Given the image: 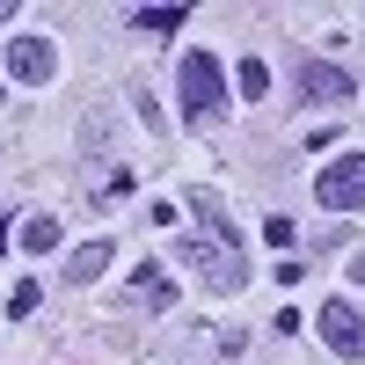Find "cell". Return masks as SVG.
<instances>
[{
  "mask_svg": "<svg viewBox=\"0 0 365 365\" xmlns=\"http://www.w3.org/2000/svg\"><path fill=\"white\" fill-rule=\"evenodd\" d=\"M351 278H358V285H365V256H358V263H351Z\"/></svg>",
  "mask_w": 365,
  "mask_h": 365,
  "instance_id": "cell-14",
  "label": "cell"
},
{
  "mask_svg": "<svg viewBox=\"0 0 365 365\" xmlns=\"http://www.w3.org/2000/svg\"><path fill=\"white\" fill-rule=\"evenodd\" d=\"M314 197L329 212H365V154H344V161H329L314 175Z\"/></svg>",
  "mask_w": 365,
  "mask_h": 365,
  "instance_id": "cell-3",
  "label": "cell"
},
{
  "mask_svg": "<svg viewBox=\"0 0 365 365\" xmlns=\"http://www.w3.org/2000/svg\"><path fill=\"white\" fill-rule=\"evenodd\" d=\"M182 117L190 125H205V117H220V103H227V73H220V58L212 51H182Z\"/></svg>",
  "mask_w": 365,
  "mask_h": 365,
  "instance_id": "cell-1",
  "label": "cell"
},
{
  "mask_svg": "<svg viewBox=\"0 0 365 365\" xmlns=\"http://www.w3.org/2000/svg\"><path fill=\"white\" fill-rule=\"evenodd\" d=\"M263 241H270V249H292V220H285V212H270V220H263Z\"/></svg>",
  "mask_w": 365,
  "mask_h": 365,
  "instance_id": "cell-13",
  "label": "cell"
},
{
  "mask_svg": "<svg viewBox=\"0 0 365 365\" xmlns=\"http://www.w3.org/2000/svg\"><path fill=\"white\" fill-rule=\"evenodd\" d=\"M314 329H322V344L336 351V358H365V307H351V299H329V307L314 314Z\"/></svg>",
  "mask_w": 365,
  "mask_h": 365,
  "instance_id": "cell-4",
  "label": "cell"
},
{
  "mask_svg": "<svg viewBox=\"0 0 365 365\" xmlns=\"http://www.w3.org/2000/svg\"><path fill=\"white\" fill-rule=\"evenodd\" d=\"M125 299H132V307L168 314V307H175V285H168V270H161V263H139V270H132V285H125Z\"/></svg>",
  "mask_w": 365,
  "mask_h": 365,
  "instance_id": "cell-7",
  "label": "cell"
},
{
  "mask_svg": "<svg viewBox=\"0 0 365 365\" xmlns=\"http://www.w3.org/2000/svg\"><path fill=\"white\" fill-rule=\"evenodd\" d=\"M132 29H182V8H139Z\"/></svg>",
  "mask_w": 365,
  "mask_h": 365,
  "instance_id": "cell-11",
  "label": "cell"
},
{
  "mask_svg": "<svg viewBox=\"0 0 365 365\" xmlns=\"http://www.w3.org/2000/svg\"><path fill=\"white\" fill-rule=\"evenodd\" d=\"M8 15H15V0H0V22H8Z\"/></svg>",
  "mask_w": 365,
  "mask_h": 365,
  "instance_id": "cell-15",
  "label": "cell"
},
{
  "mask_svg": "<svg viewBox=\"0 0 365 365\" xmlns=\"http://www.w3.org/2000/svg\"><path fill=\"white\" fill-rule=\"evenodd\" d=\"M263 88H270V66L263 58H241V96H263Z\"/></svg>",
  "mask_w": 365,
  "mask_h": 365,
  "instance_id": "cell-12",
  "label": "cell"
},
{
  "mask_svg": "<svg viewBox=\"0 0 365 365\" xmlns=\"http://www.w3.org/2000/svg\"><path fill=\"white\" fill-rule=\"evenodd\" d=\"M51 73H58V44H51V37H15V44H8V81L44 88Z\"/></svg>",
  "mask_w": 365,
  "mask_h": 365,
  "instance_id": "cell-5",
  "label": "cell"
},
{
  "mask_svg": "<svg viewBox=\"0 0 365 365\" xmlns=\"http://www.w3.org/2000/svg\"><path fill=\"white\" fill-rule=\"evenodd\" d=\"M103 263H110V241H88V249H73V256H66V285H96Z\"/></svg>",
  "mask_w": 365,
  "mask_h": 365,
  "instance_id": "cell-9",
  "label": "cell"
},
{
  "mask_svg": "<svg viewBox=\"0 0 365 365\" xmlns=\"http://www.w3.org/2000/svg\"><path fill=\"white\" fill-rule=\"evenodd\" d=\"M22 249H29V256H51V249H58V220H51V212L22 220Z\"/></svg>",
  "mask_w": 365,
  "mask_h": 365,
  "instance_id": "cell-10",
  "label": "cell"
},
{
  "mask_svg": "<svg viewBox=\"0 0 365 365\" xmlns=\"http://www.w3.org/2000/svg\"><path fill=\"white\" fill-rule=\"evenodd\" d=\"M351 96V73L344 66H322V58H307V66H299V103H344Z\"/></svg>",
  "mask_w": 365,
  "mask_h": 365,
  "instance_id": "cell-6",
  "label": "cell"
},
{
  "mask_svg": "<svg viewBox=\"0 0 365 365\" xmlns=\"http://www.w3.org/2000/svg\"><path fill=\"white\" fill-rule=\"evenodd\" d=\"M190 212H197V227H205V241H220V249H234V256H241V227L227 220V205L212 197V190H190Z\"/></svg>",
  "mask_w": 365,
  "mask_h": 365,
  "instance_id": "cell-8",
  "label": "cell"
},
{
  "mask_svg": "<svg viewBox=\"0 0 365 365\" xmlns=\"http://www.w3.org/2000/svg\"><path fill=\"white\" fill-rule=\"evenodd\" d=\"M175 263H197L212 292H241L249 285V263H241L234 249H220V241H175Z\"/></svg>",
  "mask_w": 365,
  "mask_h": 365,
  "instance_id": "cell-2",
  "label": "cell"
}]
</instances>
